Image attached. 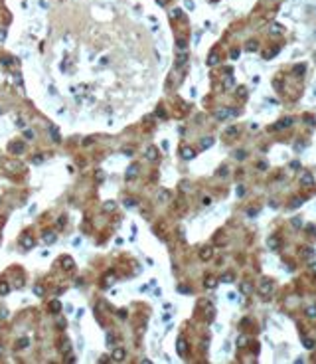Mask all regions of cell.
<instances>
[{
	"mask_svg": "<svg viewBox=\"0 0 316 364\" xmlns=\"http://www.w3.org/2000/svg\"><path fill=\"white\" fill-rule=\"evenodd\" d=\"M218 61H219L218 54H212V55H209V60H207V63H209V66H215V63H218Z\"/></svg>",
	"mask_w": 316,
	"mask_h": 364,
	"instance_id": "obj_26",
	"label": "cell"
},
{
	"mask_svg": "<svg viewBox=\"0 0 316 364\" xmlns=\"http://www.w3.org/2000/svg\"><path fill=\"white\" fill-rule=\"evenodd\" d=\"M0 113H2V107H0Z\"/></svg>",
	"mask_w": 316,
	"mask_h": 364,
	"instance_id": "obj_59",
	"label": "cell"
},
{
	"mask_svg": "<svg viewBox=\"0 0 316 364\" xmlns=\"http://www.w3.org/2000/svg\"><path fill=\"white\" fill-rule=\"evenodd\" d=\"M119 317H121V319H125V317H126V311H125V309L119 311Z\"/></svg>",
	"mask_w": 316,
	"mask_h": 364,
	"instance_id": "obj_54",
	"label": "cell"
},
{
	"mask_svg": "<svg viewBox=\"0 0 316 364\" xmlns=\"http://www.w3.org/2000/svg\"><path fill=\"white\" fill-rule=\"evenodd\" d=\"M146 158H148V160H156V158H158V150L154 149V147H148V150H146Z\"/></svg>",
	"mask_w": 316,
	"mask_h": 364,
	"instance_id": "obj_13",
	"label": "cell"
},
{
	"mask_svg": "<svg viewBox=\"0 0 316 364\" xmlns=\"http://www.w3.org/2000/svg\"><path fill=\"white\" fill-rule=\"evenodd\" d=\"M176 348H178V354H180V356H184V354L188 352V346H186V340H184V338H178Z\"/></svg>",
	"mask_w": 316,
	"mask_h": 364,
	"instance_id": "obj_8",
	"label": "cell"
},
{
	"mask_svg": "<svg viewBox=\"0 0 316 364\" xmlns=\"http://www.w3.org/2000/svg\"><path fill=\"white\" fill-rule=\"evenodd\" d=\"M241 291H243V293H249V291H251V285H249V283H243V285H241Z\"/></svg>",
	"mask_w": 316,
	"mask_h": 364,
	"instance_id": "obj_37",
	"label": "cell"
},
{
	"mask_svg": "<svg viewBox=\"0 0 316 364\" xmlns=\"http://www.w3.org/2000/svg\"><path fill=\"white\" fill-rule=\"evenodd\" d=\"M125 204H126V206H134V200H132V198H129V200L125 202Z\"/></svg>",
	"mask_w": 316,
	"mask_h": 364,
	"instance_id": "obj_52",
	"label": "cell"
},
{
	"mask_svg": "<svg viewBox=\"0 0 316 364\" xmlns=\"http://www.w3.org/2000/svg\"><path fill=\"white\" fill-rule=\"evenodd\" d=\"M304 346H306V348H312V346H314V342H312L310 338H306V340H304Z\"/></svg>",
	"mask_w": 316,
	"mask_h": 364,
	"instance_id": "obj_46",
	"label": "cell"
},
{
	"mask_svg": "<svg viewBox=\"0 0 316 364\" xmlns=\"http://www.w3.org/2000/svg\"><path fill=\"white\" fill-rule=\"evenodd\" d=\"M61 267H63L65 271H71L73 267H75V263H73V259H71V257L63 255V257H61Z\"/></svg>",
	"mask_w": 316,
	"mask_h": 364,
	"instance_id": "obj_5",
	"label": "cell"
},
{
	"mask_svg": "<svg viewBox=\"0 0 316 364\" xmlns=\"http://www.w3.org/2000/svg\"><path fill=\"white\" fill-rule=\"evenodd\" d=\"M0 354H2V346H0Z\"/></svg>",
	"mask_w": 316,
	"mask_h": 364,
	"instance_id": "obj_58",
	"label": "cell"
},
{
	"mask_svg": "<svg viewBox=\"0 0 316 364\" xmlns=\"http://www.w3.org/2000/svg\"><path fill=\"white\" fill-rule=\"evenodd\" d=\"M237 95H239L241 99H245V97H247V91H245V87H239V89H237Z\"/></svg>",
	"mask_w": 316,
	"mask_h": 364,
	"instance_id": "obj_32",
	"label": "cell"
},
{
	"mask_svg": "<svg viewBox=\"0 0 316 364\" xmlns=\"http://www.w3.org/2000/svg\"><path fill=\"white\" fill-rule=\"evenodd\" d=\"M306 315H308V317H316V307H308V309H306Z\"/></svg>",
	"mask_w": 316,
	"mask_h": 364,
	"instance_id": "obj_34",
	"label": "cell"
},
{
	"mask_svg": "<svg viewBox=\"0 0 316 364\" xmlns=\"http://www.w3.org/2000/svg\"><path fill=\"white\" fill-rule=\"evenodd\" d=\"M237 344H239V346H245V344H247V338H245V337H239Z\"/></svg>",
	"mask_w": 316,
	"mask_h": 364,
	"instance_id": "obj_40",
	"label": "cell"
},
{
	"mask_svg": "<svg viewBox=\"0 0 316 364\" xmlns=\"http://www.w3.org/2000/svg\"><path fill=\"white\" fill-rule=\"evenodd\" d=\"M107 212H113L115 208H117V202H113V200H109V202H105V206H103Z\"/></svg>",
	"mask_w": 316,
	"mask_h": 364,
	"instance_id": "obj_22",
	"label": "cell"
},
{
	"mask_svg": "<svg viewBox=\"0 0 316 364\" xmlns=\"http://www.w3.org/2000/svg\"><path fill=\"white\" fill-rule=\"evenodd\" d=\"M168 198H170V192H168V190H160V194H158V200H160V202H166Z\"/></svg>",
	"mask_w": 316,
	"mask_h": 364,
	"instance_id": "obj_21",
	"label": "cell"
},
{
	"mask_svg": "<svg viewBox=\"0 0 316 364\" xmlns=\"http://www.w3.org/2000/svg\"><path fill=\"white\" fill-rule=\"evenodd\" d=\"M2 63H4V66H14V63H16V60H8V57H4V60H2Z\"/></svg>",
	"mask_w": 316,
	"mask_h": 364,
	"instance_id": "obj_35",
	"label": "cell"
},
{
	"mask_svg": "<svg viewBox=\"0 0 316 364\" xmlns=\"http://www.w3.org/2000/svg\"><path fill=\"white\" fill-rule=\"evenodd\" d=\"M136 174H138V166H136V164L129 166V170H126V180H132Z\"/></svg>",
	"mask_w": 316,
	"mask_h": 364,
	"instance_id": "obj_12",
	"label": "cell"
},
{
	"mask_svg": "<svg viewBox=\"0 0 316 364\" xmlns=\"http://www.w3.org/2000/svg\"><path fill=\"white\" fill-rule=\"evenodd\" d=\"M225 87H227V89H229V87H233V79H231V77L225 79Z\"/></svg>",
	"mask_w": 316,
	"mask_h": 364,
	"instance_id": "obj_42",
	"label": "cell"
},
{
	"mask_svg": "<svg viewBox=\"0 0 316 364\" xmlns=\"http://www.w3.org/2000/svg\"><path fill=\"white\" fill-rule=\"evenodd\" d=\"M273 291V283L271 281H263L261 283V295H269Z\"/></svg>",
	"mask_w": 316,
	"mask_h": 364,
	"instance_id": "obj_11",
	"label": "cell"
},
{
	"mask_svg": "<svg viewBox=\"0 0 316 364\" xmlns=\"http://www.w3.org/2000/svg\"><path fill=\"white\" fill-rule=\"evenodd\" d=\"M292 226L294 228H298V226H302V222L298 220V218H292Z\"/></svg>",
	"mask_w": 316,
	"mask_h": 364,
	"instance_id": "obj_45",
	"label": "cell"
},
{
	"mask_svg": "<svg viewBox=\"0 0 316 364\" xmlns=\"http://www.w3.org/2000/svg\"><path fill=\"white\" fill-rule=\"evenodd\" d=\"M24 137H26L28 141H32V139L36 137V135H34V131H32V129H28V131H24Z\"/></svg>",
	"mask_w": 316,
	"mask_h": 364,
	"instance_id": "obj_30",
	"label": "cell"
},
{
	"mask_svg": "<svg viewBox=\"0 0 316 364\" xmlns=\"http://www.w3.org/2000/svg\"><path fill=\"white\" fill-rule=\"evenodd\" d=\"M34 162H36V164L44 162V156H42V155H36V156H34Z\"/></svg>",
	"mask_w": 316,
	"mask_h": 364,
	"instance_id": "obj_39",
	"label": "cell"
},
{
	"mask_svg": "<svg viewBox=\"0 0 316 364\" xmlns=\"http://www.w3.org/2000/svg\"><path fill=\"white\" fill-rule=\"evenodd\" d=\"M212 255H213V251H212V248H202L200 249V259H204V261H207V259H212Z\"/></svg>",
	"mask_w": 316,
	"mask_h": 364,
	"instance_id": "obj_7",
	"label": "cell"
},
{
	"mask_svg": "<svg viewBox=\"0 0 316 364\" xmlns=\"http://www.w3.org/2000/svg\"><path fill=\"white\" fill-rule=\"evenodd\" d=\"M212 144H213V139H212V137H206V139H202L200 147H202V149H209Z\"/></svg>",
	"mask_w": 316,
	"mask_h": 364,
	"instance_id": "obj_16",
	"label": "cell"
},
{
	"mask_svg": "<svg viewBox=\"0 0 316 364\" xmlns=\"http://www.w3.org/2000/svg\"><path fill=\"white\" fill-rule=\"evenodd\" d=\"M0 319H6V309H0Z\"/></svg>",
	"mask_w": 316,
	"mask_h": 364,
	"instance_id": "obj_53",
	"label": "cell"
},
{
	"mask_svg": "<svg viewBox=\"0 0 316 364\" xmlns=\"http://www.w3.org/2000/svg\"><path fill=\"white\" fill-rule=\"evenodd\" d=\"M180 16V10H172V18H178Z\"/></svg>",
	"mask_w": 316,
	"mask_h": 364,
	"instance_id": "obj_51",
	"label": "cell"
},
{
	"mask_svg": "<svg viewBox=\"0 0 316 364\" xmlns=\"http://www.w3.org/2000/svg\"><path fill=\"white\" fill-rule=\"evenodd\" d=\"M49 309H51V313H60V309H61L60 301H51V303H49Z\"/></svg>",
	"mask_w": 316,
	"mask_h": 364,
	"instance_id": "obj_20",
	"label": "cell"
},
{
	"mask_svg": "<svg viewBox=\"0 0 316 364\" xmlns=\"http://www.w3.org/2000/svg\"><path fill=\"white\" fill-rule=\"evenodd\" d=\"M310 269H312V271H314V273H316V263H312V265H310Z\"/></svg>",
	"mask_w": 316,
	"mask_h": 364,
	"instance_id": "obj_56",
	"label": "cell"
},
{
	"mask_svg": "<svg viewBox=\"0 0 316 364\" xmlns=\"http://www.w3.org/2000/svg\"><path fill=\"white\" fill-rule=\"evenodd\" d=\"M218 285V281L213 279V277H207V281H206V287H209V289H213V287Z\"/></svg>",
	"mask_w": 316,
	"mask_h": 364,
	"instance_id": "obj_27",
	"label": "cell"
},
{
	"mask_svg": "<svg viewBox=\"0 0 316 364\" xmlns=\"http://www.w3.org/2000/svg\"><path fill=\"white\" fill-rule=\"evenodd\" d=\"M158 4H166V0H156Z\"/></svg>",
	"mask_w": 316,
	"mask_h": 364,
	"instance_id": "obj_57",
	"label": "cell"
},
{
	"mask_svg": "<svg viewBox=\"0 0 316 364\" xmlns=\"http://www.w3.org/2000/svg\"><path fill=\"white\" fill-rule=\"evenodd\" d=\"M267 245H269L271 249H277V248H279V239H277L275 236H271V237L267 239Z\"/></svg>",
	"mask_w": 316,
	"mask_h": 364,
	"instance_id": "obj_17",
	"label": "cell"
},
{
	"mask_svg": "<svg viewBox=\"0 0 316 364\" xmlns=\"http://www.w3.org/2000/svg\"><path fill=\"white\" fill-rule=\"evenodd\" d=\"M176 46H178L180 50H186V46H188V44H186V40H178V44H176Z\"/></svg>",
	"mask_w": 316,
	"mask_h": 364,
	"instance_id": "obj_38",
	"label": "cell"
},
{
	"mask_svg": "<svg viewBox=\"0 0 316 364\" xmlns=\"http://www.w3.org/2000/svg\"><path fill=\"white\" fill-rule=\"evenodd\" d=\"M125 356H126L125 348H117V350L113 352V356H111V360H115V362H123V360H125Z\"/></svg>",
	"mask_w": 316,
	"mask_h": 364,
	"instance_id": "obj_4",
	"label": "cell"
},
{
	"mask_svg": "<svg viewBox=\"0 0 316 364\" xmlns=\"http://www.w3.org/2000/svg\"><path fill=\"white\" fill-rule=\"evenodd\" d=\"M229 115H231V111H227V109H218L215 111V119H218V121H223V119H227Z\"/></svg>",
	"mask_w": 316,
	"mask_h": 364,
	"instance_id": "obj_10",
	"label": "cell"
},
{
	"mask_svg": "<svg viewBox=\"0 0 316 364\" xmlns=\"http://www.w3.org/2000/svg\"><path fill=\"white\" fill-rule=\"evenodd\" d=\"M34 293H36V295H38V297H44V293H46V289H44V287H40V285H36V287H34Z\"/></svg>",
	"mask_w": 316,
	"mask_h": 364,
	"instance_id": "obj_25",
	"label": "cell"
},
{
	"mask_svg": "<svg viewBox=\"0 0 316 364\" xmlns=\"http://www.w3.org/2000/svg\"><path fill=\"white\" fill-rule=\"evenodd\" d=\"M247 50H249V52H255V50H257V44H255V42H253V44H247Z\"/></svg>",
	"mask_w": 316,
	"mask_h": 364,
	"instance_id": "obj_47",
	"label": "cell"
},
{
	"mask_svg": "<svg viewBox=\"0 0 316 364\" xmlns=\"http://www.w3.org/2000/svg\"><path fill=\"white\" fill-rule=\"evenodd\" d=\"M300 184H302V186H312V184H314L310 172H302V174H300Z\"/></svg>",
	"mask_w": 316,
	"mask_h": 364,
	"instance_id": "obj_3",
	"label": "cell"
},
{
	"mask_svg": "<svg viewBox=\"0 0 316 364\" xmlns=\"http://www.w3.org/2000/svg\"><path fill=\"white\" fill-rule=\"evenodd\" d=\"M8 150H10V153H14V155H22L24 150H26V147H24L22 141H12V143L8 144Z\"/></svg>",
	"mask_w": 316,
	"mask_h": 364,
	"instance_id": "obj_1",
	"label": "cell"
},
{
	"mask_svg": "<svg viewBox=\"0 0 316 364\" xmlns=\"http://www.w3.org/2000/svg\"><path fill=\"white\" fill-rule=\"evenodd\" d=\"M65 362H75V356H71V354H69V356L65 358Z\"/></svg>",
	"mask_w": 316,
	"mask_h": 364,
	"instance_id": "obj_55",
	"label": "cell"
},
{
	"mask_svg": "<svg viewBox=\"0 0 316 364\" xmlns=\"http://www.w3.org/2000/svg\"><path fill=\"white\" fill-rule=\"evenodd\" d=\"M194 156H196V153H194L192 149H188V147H186V149H182V158L190 160V158H194Z\"/></svg>",
	"mask_w": 316,
	"mask_h": 364,
	"instance_id": "obj_14",
	"label": "cell"
},
{
	"mask_svg": "<svg viewBox=\"0 0 316 364\" xmlns=\"http://www.w3.org/2000/svg\"><path fill=\"white\" fill-rule=\"evenodd\" d=\"M271 32H273V34H281V32H283V28H281V24H273Z\"/></svg>",
	"mask_w": 316,
	"mask_h": 364,
	"instance_id": "obj_29",
	"label": "cell"
},
{
	"mask_svg": "<svg viewBox=\"0 0 316 364\" xmlns=\"http://www.w3.org/2000/svg\"><path fill=\"white\" fill-rule=\"evenodd\" d=\"M300 204H302V198H296V200L292 202V208H296V206H300Z\"/></svg>",
	"mask_w": 316,
	"mask_h": 364,
	"instance_id": "obj_49",
	"label": "cell"
},
{
	"mask_svg": "<svg viewBox=\"0 0 316 364\" xmlns=\"http://www.w3.org/2000/svg\"><path fill=\"white\" fill-rule=\"evenodd\" d=\"M290 123H292V121H290V119H283V121L279 123V125H275V129H283V127H290Z\"/></svg>",
	"mask_w": 316,
	"mask_h": 364,
	"instance_id": "obj_23",
	"label": "cell"
},
{
	"mask_svg": "<svg viewBox=\"0 0 316 364\" xmlns=\"http://www.w3.org/2000/svg\"><path fill=\"white\" fill-rule=\"evenodd\" d=\"M4 40H6V30L0 28V42H4Z\"/></svg>",
	"mask_w": 316,
	"mask_h": 364,
	"instance_id": "obj_41",
	"label": "cell"
},
{
	"mask_svg": "<svg viewBox=\"0 0 316 364\" xmlns=\"http://www.w3.org/2000/svg\"><path fill=\"white\" fill-rule=\"evenodd\" d=\"M71 350V342H69V338H63L61 340V344H60V352L61 354H67Z\"/></svg>",
	"mask_w": 316,
	"mask_h": 364,
	"instance_id": "obj_9",
	"label": "cell"
},
{
	"mask_svg": "<svg viewBox=\"0 0 316 364\" xmlns=\"http://www.w3.org/2000/svg\"><path fill=\"white\" fill-rule=\"evenodd\" d=\"M125 155H126V156H132L134 153H132V149H125Z\"/></svg>",
	"mask_w": 316,
	"mask_h": 364,
	"instance_id": "obj_50",
	"label": "cell"
},
{
	"mask_svg": "<svg viewBox=\"0 0 316 364\" xmlns=\"http://www.w3.org/2000/svg\"><path fill=\"white\" fill-rule=\"evenodd\" d=\"M312 253H314V249L306 248V249H302V251H300V257H312Z\"/></svg>",
	"mask_w": 316,
	"mask_h": 364,
	"instance_id": "obj_24",
	"label": "cell"
},
{
	"mask_svg": "<svg viewBox=\"0 0 316 364\" xmlns=\"http://www.w3.org/2000/svg\"><path fill=\"white\" fill-rule=\"evenodd\" d=\"M105 337H107V344H115V335H113V332H111V331L107 332Z\"/></svg>",
	"mask_w": 316,
	"mask_h": 364,
	"instance_id": "obj_28",
	"label": "cell"
},
{
	"mask_svg": "<svg viewBox=\"0 0 316 364\" xmlns=\"http://www.w3.org/2000/svg\"><path fill=\"white\" fill-rule=\"evenodd\" d=\"M302 71H304V66H302V63L294 67V75H302Z\"/></svg>",
	"mask_w": 316,
	"mask_h": 364,
	"instance_id": "obj_31",
	"label": "cell"
},
{
	"mask_svg": "<svg viewBox=\"0 0 316 364\" xmlns=\"http://www.w3.org/2000/svg\"><path fill=\"white\" fill-rule=\"evenodd\" d=\"M182 63H186V55H180L178 61H176V66H182Z\"/></svg>",
	"mask_w": 316,
	"mask_h": 364,
	"instance_id": "obj_44",
	"label": "cell"
},
{
	"mask_svg": "<svg viewBox=\"0 0 316 364\" xmlns=\"http://www.w3.org/2000/svg\"><path fill=\"white\" fill-rule=\"evenodd\" d=\"M49 135H51V139H54V141H57V143H60V141H61V137H60V131H55V127H49Z\"/></svg>",
	"mask_w": 316,
	"mask_h": 364,
	"instance_id": "obj_19",
	"label": "cell"
},
{
	"mask_svg": "<svg viewBox=\"0 0 316 364\" xmlns=\"http://www.w3.org/2000/svg\"><path fill=\"white\" fill-rule=\"evenodd\" d=\"M221 281H225V283H231V281H233V277L229 275V273H225V275L221 277Z\"/></svg>",
	"mask_w": 316,
	"mask_h": 364,
	"instance_id": "obj_36",
	"label": "cell"
},
{
	"mask_svg": "<svg viewBox=\"0 0 316 364\" xmlns=\"http://www.w3.org/2000/svg\"><path fill=\"white\" fill-rule=\"evenodd\" d=\"M20 243H22L24 248H34V243H36V242H34V237L30 236V234H28V236L24 234V236L20 237Z\"/></svg>",
	"mask_w": 316,
	"mask_h": 364,
	"instance_id": "obj_6",
	"label": "cell"
},
{
	"mask_svg": "<svg viewBox=\"0 0 316 364\" xmlns=\"http://www.w3.org/2000/svg\"><path fill=\"white\" fill-rule=\"evenodd\" d=\"M304 147H306L304 143H296V144H294V149H296V150H302V149H304Z\"/></svg>",
	"mask_w": 316,
	"mask_h": 364,
	"instance_id": "obj_48",
	"label": "cell"
},
{
	"mask_svg": "<svg viewBox=\"0 0 316 364\" xmlns=\"http://www.w3.org/2000/svg\"><path fill=\"white\" fill-rule=\"evenodd\" d=\"M8 293H10V285L4 279H0V295H8Z\"/></svg>",
	"mask_w": 316,
	"mask_h": 364,
	"instance_id": "obj_15",
	"label": "cell"
},
{
	"mask_svg": "<svg viewBox=\"0 0 316 364\" xmlns=\"http://www.w3.org/2000/svg\"><path fill=\"white\" fill-rule=\"evenodd\" d=\"M239 57V50H231V60H237Z\"/></svg>",
	"mask_w": 316,
	"mask_h": 364,
	"instance_id": "obj_43",
	"label": "cell"
},
{
	"mask_svg": "<svg viewBox=\"0 0 316 364\" xmlns=\"http://www.w3.org/2000/svg\"><path fill=\"white\" fill-rule=\"evenodd\" d=\"M6 166H8V170H14V172H18V170H22V168H24L20 162H8Z\"/></svg>",
	"mask_w": 316,
	"mask_h": 364,
	"instance_id": "obj_18",
	"label": "cell"
},
{
	"mask_svg": "<svg viewBox=\"0 0 316 364\" xmlns=\"http://www.w3.org/2000/svg\"><path fill=\"white\" fill-rule=\"evenodd\" d=\"M16 346H18V348H24V346H28V338H20Z\"/></svg>",
	"mask_w": 316,
	"mask_h": 364,
	"instance_id": "obj_33",
	"label": "cell"
},
{
	"mask_svg": "<svg viewBox=\"0 0 316 364\" xmlns=\"http://www.w3.org/2000/svg\"><path fill=\"white\" fill-rule=\"evenodd\" d=\"M42 239H44L46 243H54L55 239H57V234L51 232V230H46V232L42 234Z\"/></svg>",
	"mask_w": 316,
	"mask_h": 364,
	"instance_id": "obj_2",
	"label": "cell"
}]
</instances>
